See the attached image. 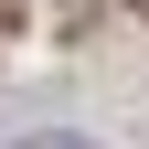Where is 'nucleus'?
I'll list each match as a JSON object with an SVG mask.
<instances>
[{"label":"nucleus","mask_w":149,"mask_h":149,"mask_svg":"<svg viewBox=\"0 0 149 149\" xmlns=\"http://www.w3.org/2000/svg\"><path fill=\"white\" fill-rule=\"evenodd\" d=\"M22 149H85V139H22Z\"/></svg>","instance_id":"1"}]
</instances>
